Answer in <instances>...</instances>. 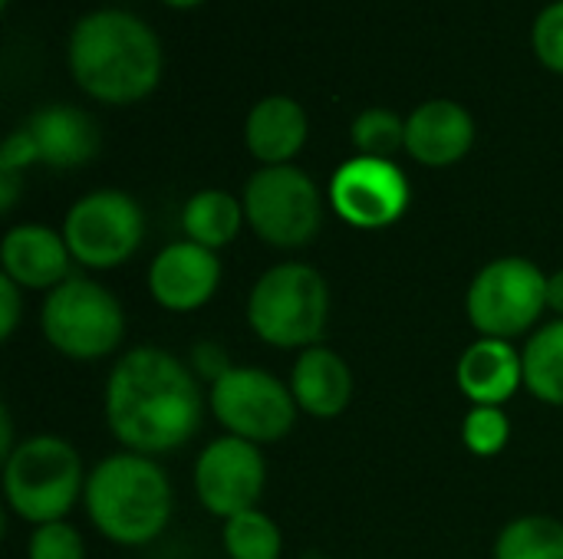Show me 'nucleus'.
I'll return each mask as SVG.
<instances>
[{
	"label": "nucleus",
	"instance_id": "obj_1",
	"mask_svg": "<svg viewBox=\"0 0 563 559\" xmlns=\"http://www.w3.org/2000/svg\"><path fill=\"white\" fill-rule=\"evenodd\" d=\"M205 418L195 372L158 346L129 349L106 382V425L135 455L155 458L188 445Z\"/></svg>",
	"mask_w": 563,
	"mask_h": 559
},
{
	"label": "nucleus",
	"instance_id": "obj_2",
	"mask_svg": "<svg viewBox=\"0 0 563 559\" xmlns=\"http://www.w3.org/2000/svg\"><path fill=\"white\" fill-rule=\"evenodd\" d=\"M69 69L89 96L112 105L135 102L162 79V43L129 10H92L73 26Z\"/></svg>",
	"mask_w": 563,
	"mask_h": 559
},
{
	"label": "nucleus",
	"instance_id": "obj_3",
	"mask_svg": "<svg viewBox=\"0 0 563 559\" xmlns=\"http://www.w3.org/2000/svg\"><path fill=\"white\" fill-rule=\"evenodd\" d=\"M86 514L92 527L119 547H145L172 521V481L155 458L122 451L92 468L86 478Z\"/></svg>",
	"mask_w": 563,
	"mask_h": 559
},
{
	"label": "nucleus",
	"instance_id": "obj_4",
	"mask_svg": "<svg viewBox=\"0 0 563 559\" xmlns=\"http://www.w3.org/2000/svg\"><path fill=\"white\" fill-rule=\"evenodd\" d=\"M330 320V287L310 264H277L257 277L247 297V323L274 349H310Z\"/></svg>",
	"mask_w": 563,
	"mask_h": 559
},
{
	"label": "nucleus",
	"instance_id": "obj_5",
	"mask_svg": "<svg viewBox=\"0 0 563 559\" xmlns=\"http://www.w3.org/2000/svg\"><path fill=\"white\" fill-rule=\"evenodd\" d=\"M86 478L82 458L69 441L56 435H33L3 461V497L20 521L43 527L73 511L86 491Z\"/></svg>",
	"mask_w": 563,
	"mask_h": 559
},
{
	"label": "nucleus",
	"instance_id": "obj_6",
	"mask_svg": "<svg viewBox=\"0 0 563 559\" xmlns=\"http://www.w3.org/2000/svg\"><path fill=\"white\" fill-rule=\"evenodd\" d=\"M46 343L79 362L102 359L122 346L125 313L122 303L89 277H69L46 293L40 310Z\"/></svg>",
	"mask_w": 563,
	"mask_h": 559
},
{
	"label": "nucleus",
	"instance_id": "obj_7",
	"mask_svg": "<svg viewBox=\"0 0 563 559\" xmlns=\"http://www.w3.org/2000/svg\"><path fill=\"white\" fill-rule=\"evenodd\" d=\"M548 310V273L528 257L485 264L465 297L468 323L488 339L525 336Z\"/></svg>",
	"mask_w": 563,
	"mask_h": 559
},
{
	"label": "nucleus",
	"instance_id": "obj_8",
	"mask_svg": "<svg viewBox=\"0 0 563 559\" xmlns=\"http://www.w3.org/2000/svg\"><path fill=\"white\" fill-rule=\"evenodd\" d=\"M244 217L261 241L280 250L307 247L323 224V201L313 178L294 165H264L244 188Z\"/></svg>",
	"mask_w": 563,
	"mask_h": 559
},
{
	"label": "nucleus",
	"instance_id": "obj_9",
	"mask_svg": "<svg viewBox=\"0 0 563 559\" xmlns=\"http://www.w3.org/2000/svg\"><path fill=\"white\" fill-rule=\"evenodd\" d=\"M211 412L228 435L251 445H271L294 432L297 402L290 385L257 366H231L211 385Z\"/></svg>",
	"mask_w": 563,
	"mask_h": 559
},
{
	"label": "nucleus",
	"instance_id": "obj_10",
	"mask_svg": "<svg viewBox=\"0 0 563 559\" xmlns=\"http://www.w3.org/2000/svg\"><path fill=\"white\" fill-rule=\"evenodd\" d=\"M63 237L76 264L89 270H112L139 250L145 237V214L132 194L99 188L69 208Z\"/></svg>",
	"mask_w": 563,
	"mask_h": 559
},
{
	"label": "nucleus",
	"instance_id": "obj_11",
	"mask_svg": "<svg viewBox=\"0 0 563 559\" xmlns=\"http://www.w3.org/2000/svg\"><path fill=\"white\" fill-rule=\"evenodd\" d=\"M267 484V465L257 445L224 435L195 461V494L201 507L221 521L254 511Z\"/></svg>",
	"mask_w": 563,
	"mask_h": 559
},
{
	"label": "nucleus",
	"instance_id": "obj_12",
	"mask_svg": "<svg viewBox=\"0 0 563 559\" xmlns=\"http://www.w3.org/2000/svg\"><path fill=\"white\" fill-rule=\"evenodd\" d=\"M330 201L346 224L363 231H379L406 214L409 181L396 161L356 155L336 168L330 181Z\"/></svg>",
	"mask_w": 563,
	"mask_h": 559
},
{
	"label": "nucleus",
	"instance_id": "obj_13",
	"mask_svg": "<svg viewBox=\"0 0 563 559\" xmlns=\"http://www.w3.org/2000/svg\"><path fill=\"white\" fill-rule=\"evenodd\" d=\"M221 283V260L195 241H175L148 267V293L172 313L201 310Z\"/></svg>",
	"mask_w": 563,
	"mask_h": 559
},
{
	"label": "nucleus",
	"instance_id": "obj_14",
	"mask_svg": "<svg viewBox=\"0 0 563 559\" xmlns=\"http://www.w3.org/2000/svg\"><path fill=\"white\" fill-rule=\"evenodd\" d=\"M73 254L66 237L43 224H16L0 241V267L20 290H56L69 280Z\"/></svg>",
	"mask_w": 563,
	"mask_h": 559
},
{
	"label": "nucleus",
	"instance_id": "obj_15",
	"mask_svg": "<svg viewBox=\"0 0 563 559\" xmlns=\"http://www.w3.org/2000/svg\"><path fill=\"white\" fill-rule=\"evenodd\" d=\"M472 145L475 119L452 99H429L406 119V152L429 168L455 165Z\"/></svg>",
	"mask_w": 563,
	"mask_h": 559
},
{
	"label": "nucleus",
	"instance_id": "obj_16",
	"mask_svg": "<svg viewBox=\"0 0 563 559\" xmlns=\"http://www.w3.org/2000/svg\"><path fill=\"white\" fill-rule=\"evenodd\" d=\"M459 389L472 405H505L525 385V359L508 339L482 336L472 343L455 369Z\"/></svg>",
	"mask_w": 563,
	"mask_h": 559
},
{
	"label": "nucleus",
	"instance_id": "obj_17",
	"mask_svg": "<svg viewBox=\"0 0 563 559\" xmlns=\"http://www.w3.org/2000/svg\"><path fill=\"white\" fill-rule=\"evenodd\" d=\"M290 392L300 412L313 418H336L353 399V372L340 353L327 346H310L294 362Z\"/></svg>",
	"mask_w": 563,
	"mask_h": 559
},
{
	"label": "nucleus",
	"instance_id": "obj_18",
	"mask_svg": "<svg viewBox=\"0 0 563 559\" xmlns=\"http://www.w3.org/2000/svg\"><path fill=\"white\" fill-rule=\"evenodd\" d=\"M26 132L36 142L40 161L53 168H76L86 165L99 148L96 122L76 105H43L30 115Z\"/></svg>",
	"mask_w": 563,
	"mask_h": 559
},
{
	"label": "nucleus",
	"instance_id": "obj_19",
	"mask_svg": "<svg viewBox=\"0 0 563 559\" xmlns=\"http://www.w3.org/2000/svg\"><path fill=\"white\" fill-rule=\"evenodd\" d=\"M247 148L264 165H290L307 142V112L290 96L261 99L244 122Z\"/></svg>",
	"mask_w": 563,
	"mask_h": 559
},
{
	"label": "nucleus",
	"instance_id": "obj_20",
	"mask_svg": "<svg viewBox=\"0 0 563 559\" xmlns=\"http://www.w3.org/2000/svg\"><path fill=\"white\" fill-rule=\"evenodd\" d=\"M244 221H247L244 204L231 191H221V188H205V191L191 194L181 211V227H185L188 241H195L214 254L238 237Z\"/></svg>",
	"mask_w": 563,
	"mask_h": 559
},
{
	"label": "nucleus",
	"instance_id": "obj_21",
	"mask_svg": "<svg viewBox=\"0 0 563 559\" xmlns=\"http://www.w3.org/2000/svg\"><path fill=\"white\" fill-rule=\"evenodd\" d=\"M521 359L528 392L544 405L563 409V320L544 323L521 349Z\"/></svg>",
	"mask_w": 563,
	"mask_h": 559
},
{
	"label": "nucleus",
	"instance_id": "obj_22",
	"mask_svg": "<svg viewBox=\"0 0 563 559\" xmlns=\"http://www.w3.org/2000/svg\"><path fill=\"white\" fill-rule=\"evenodd\" d=\"M495 559H563V524L554 517H518L498 540Z\"/></svg>",
	"mask_w": 563,
	"mask_h": 559
},
{
	"label": "nucleus",
	"instance_id": "obj_23",
	"mask_svg": "<svg viewBox=\"0 0 563 559\" xmlns=\"http://www.w3.org/2000/svg\"><path fill=\"white\" fill-rule=\"evenodd\" d=\"M224 554L231 559H280V527L264 511H244L224 521Z\"/></svg>",
	"mask_w": 563,
	"mask_h": 559
},
{
	"label": "nucleus",
	"instance_id": "obj_24",
	"mask_svg": "<svg viewBox=\"0 0 563 559\" xmlns=\"http://www.w3.org/2000/svg\"><path fill=\"white\" fill-rule=\"evenodd\" d=\"M353 145L360 148V155L393 161V155L406 148V119L389 109H366L353 122Z\"/></svg>",
	"mask_w": 563,
	"mask_h": 559
},
{
	"label": "nucleus",
	"instance_id": "obj_25",
	"mask_svg": "<svg viewBox=\"0 0 563 559\" xmlns=\"http://www.w3.org/2000/svg\"><path fill=\"white\" fill-rule=\"evenodd\" d=\"M511 438V422L498 405H472L462 425V441L478 458H495Z\"/></svg>",
	"mask_w": 563,
	"mask_h": 559
},
{
	"label": "nucleus",
	"instance_id": "obj_26",
	"mask_svg": "<svg viewBox=\"0 0 563 559\" xmlns=\"http://www.w3.org/2000/svg\"><path fill=\"white\" fill-rule=\"evenodd\" d=\"M26 559H86V544L66 521L43 524L30 534Z\"/></svg>",
	"mask_w": 563,
	"mask_h": 559
},
{
	"label": "nucleus",
	"instance_id": "obj_27",
	"mask_svg": "<svg viewBox=\"0 0 563 559\" xmlns=\"http://www.w3.org/2000/svg\"><path fill=\"white\" fill-rule=\"evenodd\" d=\"M534 49L541 63L554 72H563V0L548 3L534 20Z\"/></svg>",
	"mask_w": 563,
	"mask_h": 559
},
{
	"label": "nucleus",
	"instance_id": "obj_28",
	"mask_svg": "<svg viewBox=\"0 0 563 559\" xmlns=\"http://www.w3.org/2000/svg\"><path fill=\"white\" fill-rule=\"evenodd\" d=\"M33 161H40V152H36V142H33V135L26 132V125L23 128H16L13 135H7V142H3V148H0V171H23L26 165H33Z\"/></svg>",
	"mask_w": 563,
	"mask_h": 559
},
{
	"label": "nucleus",
	"instance_id": "obj_29",
	"mask_svg": "<svg viewBox=\"0 0 563 559\" xmlns=\"http://www.w3.org/2000/svg\"><path fill=\"white\" fill-rule=\"evenodd\" d=\"M231 369V362H228V356H224V349L218 346V343H198L195 346V356H191V372H198V376H205L211 385L224 376Z\"/></svg>",
	"mask_w": 563,
	"mask_h": 559
},
{
	"label": "nucleus",
	"instance_id": "obj_30",
	"mask_svg": "<svg viewBox=\"0 0 563 559\" xmlns=\"http://www.w3.org/2000/svg\"><path fill=\"white\" fill-rule=\"evenodd\" d=\"M20 310H23V300H20V287L0 273V339H10L16 333V323H20Z\"/></svg>",
	"mask_w": 563,
	"mask_h": 559
},
{
	"label": "nucleus",
	"instance_id": "obj_31",
	"mask_svg": "<svg viewBox=\"0 0 563 559\" xmlns=\"http://www.w3.org/2000/svg\"><path fill=\"white\" fill-rule=\"evenodd\" d=\"M20 194V175L16 171H0V208L10 211Z\"/></svg>",
	"mask_w": 563,
	"mask_h": 559
},
{
	"label": "nucleus",
	"instance_id": "obj_32",
	"mask_svg": "<svg viewBox=\"0 0 563 559\" xmlns=\"http://www.w3.org/2000/svg\"><path fill=\"white\" fill-rule=\"evenodd\" d=\"M548 310L563 316V267L548 277Z\"/></svg>",
	"mask_w": 563,
	"mask_h": 559
},
{
	"label": "nucleus",
	"instance_id": "obj_33",
	"mask_svg": "<svg viewBox=\"0 0 563 559\" xmlns=\"http://www.w3.org/2000/svg\"><path fill=\"white\" fill-rule=\"evenodd\" d=\"M13 422H10V412L7 409H0V455H3V461L13 455Z\"/></svg>",
	"mask_w": 563,
	"mask_h": 559
},
{
	"label": "nucleus",
	"instance_id": "obj_34",
	"mask_svg": "<svg viewBox=\"0 0 563 559\" xmlns=\"http://www.w3.org/2000/svg\"><path fill=\"white\" fill-rule=\"evenodd\" d=\"M165 3H172V7H191V3H198V0H165Z\"/></svg>",
	"mask_w": 563,
	"mask_h": 559
},
{
	"label": "nucleus",
	"instance_id": "obj_35",
	"mask_svg": "<svg viewBox=\"0 0 563 559\" xmlns=\"http://www.w3.org/2000/svg\"><path fill=\"white\" fill-rule=\"evenodd\" d=\"M0 3H3V7H7V0H0Z\"/></svg>",
	"mask_w": 563,
	"mask_h": 559
}]
</instances>
